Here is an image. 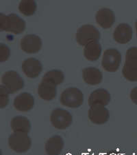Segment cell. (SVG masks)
<instances>
[{"label":"cell","instance_id":"6da1fadb","mask_svg":"<svg viewBox=\"0 0 137 155\" xmlns=\"http://www.w3.org/2000/svg\"><path fill=\"white\" fill-rule=\"evenodd\" d=\"M122 74L129 81H137V48H131L127 51Z\"/></svg>","mask_w":137,"mask_h":155},{"label":"cell","instance_id":"7a4b0ae2","mask_svg":"<svg viewBox=\"0 0 137 155\" xmlns=\"http://www.w3.org/2000/svg\"><path fill=\"white\" fill-rule=\"evenodd\" d=\"M100 39V32L95 27L86 24L80 27L77 31V42L82 46H86L92 42H98Z\"/></svg>","mask_w":137,"mask_h":155},{"label":"cell","instance_id":"3957f363","mask_svg":"<svg viewBox=\"0 0 137 155\" xmlns=\"http://www.w3.org/2000/svg\"><path fill=\"white\" fill-rule=\"evenodd\" d=\"M83 100V94L79 89L69 87L62 92L60 101L64 106L76 108L82 106Z\"/></svg>","mask_w":137,"mask_h":155},{"label":"cell","instance_id":"277c9868","mask_svg":"<svg viewBox=\"0 0 137 155\" xmlns=\"http://www.w3.org/2000/svg\"><path fill=\"white\" fill-rule=\"evenodd\" d=\"M26 28V22L15 14L8 16L1 14V30L18 34L23 32Z\"/></svg>","mask_w":137,"mask_h":155},{"label":"cell","instance_id":"5b68a950","mask_svg":"<svg viewBox=\"0 0 137 155\" xmlns=\"http://www.w3.org/2000/svg\"><path fill=\"white\" fill-rule=\"evenodd\" d=\"M8 145L13 151L22 153L27 152L30 148L31 139L27 133L14 132L9 137Z\"/></svg>","mask_w":137,"mask_h":155},{"label":"cell","instance_id":"8992f818","mask_svg":"<svg viewBox=\"0 0 137 155\" xmlns=\"http://www.w3.org/2000/svg\"><path fill=\"white\" fill-rule=\"evenodd\" d=\"M121 55L117 50L108 49L104 52L101 65L105 71L110 72H116L119 68Z\"/></svg>","mask_w":137,"mask_h":155},{"label":"cell","instance_id":"52a82bcc","mask_svg":"<svg viewBox=\"0 0 137 155\" xmlns=\"http://www.w3.org/2000/svg\"><path fill=\"white\" fill-rule=\"evenodd\" d=\"M51 123L55 128L64 130L70 126L72 123V116L64 110L57 108L52 111L50 117Z\"/></svg>","mask_w":137,"mask_h":155},{"label":"cell","instance_id":"ba28073f","mask_svg":"<svg viewBox=\"0 0 137 155\" xmlns=\"http://www.w3.org/2000/svg\"><path fill=\"white\" fill-rule=\"evenodd\" d=\"M2 83L8 93L12 94L21 90L23 87V81L14 71L6 72L2 79Z\"/></svg>","mask_w":137,"mask_h":155},{"label":"cell","instance_id":"9c48e42d","mask_svg":"<svg viewBox=\"0 0 137 155\" xmlns=\"http://www.w3.org/2000/svg\"><path fill=\"white\" fill-rule=\"evenodd\" d=\"M21 48L27 53H36L41 50L42 41L35 35H27L21 40Z\"/></svg>","mask_w":137,"mask_h":155},{"label":"cell","instance_id":"30bf717a","mask_svg":"<svg viewBox=\"0 0 137 155\" xmlns=\"http://www.w3.org/2000/svg\"><path fill=\"white\" fill-rule=\"evenodd\" d=\"M89 118L95 124H103L109 119L108 110L102 105H93L89 110Z\"/></svg>","mask_w":137,"mask_h":155},{"label":"cell","instance_id":"8fae6325","mask_svg":"<svg viewBox=\"0 0 137 155\" xmlns=\"http://www.w3.org/2000/svg\"><path fill=\"white\" fill-rule=\"evenodd\" d=\"M42 70H43L42 64L36 59L29 58L22 64V71L29 78H36L39 75Z\"/></svg>","mask_w":137,"mask_h":155},{"label":"cell","instance_id":"7c38bea8","mask_svg":"<svg viewBox=\"0 0 137 155\" xmlns=\"http://www.w3.org/2000/svg\"><path fill=\"white\" fill-rule=\"evenodd\" d=\"M132 37V29L127 24H121L116 27L113 33V38L119 44H124L130 41Z\"/></svg>","mask_w":137,"mask_h":155},{"label":"cell","instance_id":"4fadbf2b","mask_svg":"<svg viewBox=\"0 0 137 155\" xmlns=\"http://www.w3.org/2000/svg\"><path fill=\"white\" fill-rule=\"evenodd\" d=\"M95 19L99 26L104 29H108L113 25L115 17L113 11L111 9L103 8L97 12Z\"/></svg>","mask_w":137,"mask_h":155},{"label":"cell","instance_id":"5bb4252c","mask_svg":"<svg viewBox=\"0 0 137 155\" xmlns=\"http://www.w3.org/2000/svg\"><path fill=\"white\" fill-rule=\"evenodd\" d=\"M34 98L31 94L23 92L17 96L14 101V107L17 110L21 112H27L32 108L34 106Z\"/></svg>","mask_w":137,"mask_h":155},{"label":"cell","instance_id":"9a60e30c","mask_svg":"<svg viewBox=\"0 0 137 155\" xmlns=\"http://www.w3.org/2000/svg\"><path fill=\"white\" fill-rule=\"evenodd\" d=\"M83 80L87 84L95 86L100 84L102 81V73L99 69L94 67H89L82 71Z\"/></svg>","mask_w":137,"mask_h":155},{"label":"cell","instance_id":"2e32d148","mask_svg":"<svg viewBox=\"0 0 137 155\" xmlns=\"http://www.w3.org/2000/svg\"><path fill=\"white\" fill-rule=\"evenodd\" d=\"M111 100V96L108 92L104 89H98L92 92L89 98V106L102 105L105 106L108 105Z\"/></svg>","mask_w":137,"mask_h":155},{"label":"cell","instance_id":"e0dca14e","mask_svg":"<svg viewBox=\"0 0 137 155\" xmlns=\"http://www.w3.org/2000/svg\"><path fill=\"white\" fill-rule=\"evenodd\" d=\"M39 97L45 101H51L56 95V86L50 82L42 81L38 88Z\"/></svg>","mask_w":137,"mask_h":155},{"label":"cell","instance_id":"ac0fdd59","mask_svg":"<svg viewBox=\"0 0 137 155\" xmlns=\"http://www.w3.org/2000/svg\"><path fill=\"white\" fill-rule=\"evenodd\" d=\"M64 147V141L60 136H54L49 139L45 144L47 155H59Z\"/></svg>","mask_w":137,"mask_h":155},{"label":"cell","instance_id":"d6986e66","mask_svg":"<svg viewBox=\"0 0 137 155\" xmlns=\"http://www.w3.org/2000/svg\"><path fill=\"white\" fill-rule=\"evenodd\" d=\"M101 46L98 42H92L85 46L84 49V55L86 59L91 61L98 60L101 55Z\"/></svg>","mask_w":137,"mask_h":155},{"label":"cell","instance_id":"ffe728a7","mask_svg":"<svg viewBox=\"0 0 137 155\" xmlns=\"http://www.w3.org/2000/svg\"><path fill=\"white\" fill-rule=\"evenodd\" d=\"M12 130L14 132H24L28 133L31 126L29 120L23 117H16L11 121Z\"/></svg>","mask_w":137,"mask_h":155},{"label":"cell","instance_id":"44dd1931","mask_svg":"<svg viewBox=\"0 0 137 155\" xmlns=\"http://www.w3.org/2000/svg\"><path fill=\"white\" fill-rule=\"evenodd\" d=\"M42 81H45L50 82L58 86V85L63 83L64 81V74L63 72L58 70H53V71H49L45 74L43 77Z\"/></svg>","mask_w":137,"mask_h":155},{"label":"cell","instance_id":"7402d4cb","mask_svg":"<svg viewBox=\"0 0 137 155\" xmlns=\"http://www.w3.org/2000/svg\"><path fill=\"white\" fill-rule=\"evenodd\" d=\"M19 9L25 15H31L36 11V4L34 1H22L19 4Z\"/></svg>","mask_w":137,"mask_h":155},{"label":"cell","instance_id":"603a6c76","mask_svg":"<svg viewBox=\"0 0 137 155\" xmlns=\"http://www.w3.org/2000/svg\"><path fill=\"white\" fill-rule=\"evenodd\" d=\"M130 99L134 104L137 105V87L132 90L130 92Z\"/></svg>","mask_w":137,"mask_h":155},{"label":"cell","instance_id":"cb8c5ba5","mask_svg":"<svg viewBox=\"0 0 137 155\" xmlns=\"http://www.w3.org/2000/svg\"><path fill=\"white\" fill-rule=\"evenodd\" d=\"M109 155H121V154H114V153H111V154Z\"/></svg>","mask_w":137,"mask_h":155},{"label":"cell","instance_id":"d4e9b609","mask_svg":"<svg viewBox=\"0 0 137 155\" xmlns=\"http://www.w3.org/2000/svg\"><path fill=\"white\" fill-rule=\"evenodd\" d=\"M136 35H137V21L136 22Z\"/></svg>","mask_w":137,"mask_h":155}]
</instances>
